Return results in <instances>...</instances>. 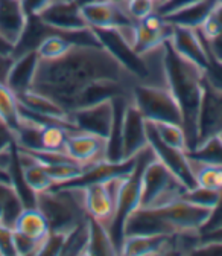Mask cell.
Segmentation results:
<instances>
[{"mask_svg": "<svg viewBox=\"0 0 222 256\" xmlns=\"http://www.w3.org/2000/svg\"><path fill=\"white\" fill-rule=\"evenodd\" d=\"M14 62V56L11 54H2L0 52V82L6 86V78L11 70V66Z\"/></svg>", "mask_w": 222, "mask_h": 256, "instance_id": "cell-39", "label": "cell"}, {"mask_svg": "<svg viewBox=\"0 0 222 256\" xmlns=\"http://www.w3.org/2000/svg\"><path fill=\"white\" fill-rule=\"evenodd\" d=\"M222 132V88L213 86L204 75L203 96L198 113V144ZM194 150V148H192Z\"/></svg>", "mask_w": 222, "mask_h": 256, "instance_id": "cell-10", "label": "cell"}, {"mask_svg": "<svg viewBox=\"0 0 222 256\" xmlns=\"http://www.w3.org/2000/svg\"><path fill=\"white\" fill-rule=\"evenodd\" d=\"M148 133H146V119L136 107L133 101L126 104L123 116V144L122 154L123 160L136 157L142 150L148 146Z\"/></svg>", "mask_w": 222, "mask_h": 256, "instance_id": "cell-15", "label": "cell"}, {"mask_svg": "<svg viewBox=\"0 0 222 256\" xmlns=\"http://www.w3.org/2000/svg\"><path fill=\"white\" fill-rule=\"evenodd\" d=\"M0 220H2V204H0Z\"/></svg>", "mask_w": 222, "mask_h": 256, "instance_id": "cell-46", "label": "cell"}, {"mask_svg": "<svg viewBox=\"0 0 222 256\" xmlns=\"http://www.w3.org/2000/svg\"><path fill=\"white\" fill-rule=\"evenodd\" d=\"M35 206L46 216L53 232L69 234L81 221L88 218L84 208L82 188L55 186L37 194Z\"/></svg>", "mask_w": 222, "mask_h": 256, "instance_id": "cell-4", "label": "cell"}, {"mask_svg": "<svg viewBox=\"0 0 222 256\" xmlns=\"http://www.w3.org/2000/svg\"><path fill=\"white\" fill-rule=\"evenodd\" d=\"M75 2L82 8L87 5H93V4H99V2H107V0H75Z\"/></svg>", "mask_w": 222, "mask_h": 256, "instance_id": "cell-44", "label": "cell"}, {"mask_svg": "<svg viewBox=\"0 0 222 256\" xmlns=\"http://www.w3.org/2000/svg\"><path fill=\"white\" fill-rule=\"evenodd\" d=\"M218 136H219V139H221V140H222V132H221V133H219V134H218Z\"/></svg>", "mask_w": 222, "mask_h": 256, "instance_id": "cell-47", "label": "cell"}, {"mask_svg": "<svg viewBox=\"0 0 222 256\" xmlns=\"http://www.w3.org/2000/svg\"><path fill=\"white\" fill-rule=\"evenodd\" d=\"M165 2H168V0H158V2H157V6H158V5H162V4H165Z\"/></svg>", "mask_w": 222, "mask_h": 256, "instance_id": "cell-45", "label": "cell"}, {"mask_svg": "<svg viewBox=\"0 0 222 256\" xmlns=\"http://www.w3.org/2000/svg\"><path fill=\"white\" fill-rule=\"evenodd\" d=\"M0 120L6 124L12 133L17 132L21 120L20 107L15 94L2 82H0Z\"/></svg>", "mask_w": 222, "mask_h": 256, "instance_id": "cell-25", "label": "cell"}, {"mask_svg": "<svg viewBox=\"0 0 222 256\" xmlns=\"http://www.w3.org/2000/svg\"><path fill=\"white\" fill-rule=\"evenodd\" d=\"M126 174L116 176L104 182H96L82 188L84 194V208L90 218L102 222L110 228L116 212V200L119 194V188Z\"/></svg>", "mask_w": 222, "mask_h": 256, "instance_id": "cell-8", "label": "cell"}, {"mask_svg": "<svg viewBox=\"0 0 222 256\" xmlns=\"http://www.w3.org/2000/svg\"><path fill=\"white\" fill-rule=\"evenodd\" d=\"M70 130L61 125H43L41 128V151H56L64 152L66 139Z\"/></svg>", "mask_w": 222, "mask_h": 256, "instance_id": "cell-29", "label": "cell"}, {"mask_svg": "<svg viewBox=\"0 0 222 256\" xmlns=\"http://www.w3.org/2000/svg\"><path fill=\"white\" fill-rule=\"evenodd\" d=\"M15 140H14V133L11 132V128L3 124L2 120H0V151H2L3 148L12 145Z\"/></svg>", "mask_w": 222, "mask_h": 256, "instance_id": "cell-40", "label": "cell"}, {"mask_svg": "<svg viewBox=\"0 0 222 256\" xmlns=\"http://www.w3.org/2000/svg\"><path fill=\"white\" fill-rule=\"evenodd\" d=\"M187 156L190 160L207 165H222V140L219 136H213L201 144H198L194 150H189Z\"/></svg>", "mask_w": 222, "mask_h": 256, "instance_id": "cell-24", "label": "cell"}, {"mask_svg": "<svg viewBox=\"0 0 222 256\" xmlns=\"http://www.w3.org/2000/svg\"><path fill=\"white\" fill-rule=\"evenodd\" d=\"M200 240H201V242H222V226L215 230L201 234Z\"/></svg>", "mask_w": 222, "mask_h": 256, "instance_id": "cell-41", "label": "cell"}, {"mask_svg": "<svg viewBox=\"0 0 222 256\" xmlns=\"http://www.w3.org/2000/svg\"><path fill=\"white\" fill-rule=\"evenodd\" d=\"M165 70L168 88L181 112L189 151L195 148L198 142V113L203 96L204 70L175 52L169 40L165 42Z\"/></svg>", "mask_w": 222, "mask_h": 256, "instance_id": "cell-2", "label": "cell"}, {"mask_svg": "<svg viewBox=\"0 0 222 256\" xmlns=\"http://www.w3.org/2000/svg\"><path fill=\"white\" fill-rule=\"evenodd\" d=\"M200 32V30H198ZM201 34V32H200ZM201 37H203V40H204V44H206V48L209 49V52L216 58V60H219L221 62H222V32L219 36H216V37H213V38H210V40H207L203 34H201Z\"/></svg>", "mask_w": 222, "mask_h": 256, "instance_id": "cell-38", "label": "cell"}, {"mask_svg": "<svg viewBox=\"0 0 222 256\" xmlns=\"http://www.w3.org/2000/svg\"><path fill=\"white\" fill-rule=\"evenodd\" d=\"M131 101L146 120L172 122L183 126L180 107L168 87L137 82L131 90Z\"/></svg>", "mask_w": 222, "mask_h": 256, "instance_id": "cell-7", "label": "cell"}, {"mask_svg": "<svg viewBox=\"0 0 222 256\" xmlns=\"http://www.w3.org/2000/svg\"><path fill=\"white\" fill-rule=\"evenodd\" d=\"M187 188L157 157L143 171L140 208H158L181 198Z\"/></svg>", "mask_w": 222, "mask_h": 256, "instance_id": "cell-6", "label": "cell"}, {"mask_svg": "<svg viewBox=\"0 0 222 256\" xmlns=\"http://www.w3.org/2000/svg\"><path fill=\"white\" fill-rule=\"evenodd\" d=\"M221 226H222V197L218 202V204L210 210V215H209L206 224L201 228L200 235L206 234V232H210V230H215V229H218Z\"/></svg>", "mask_w": 222, "mask_h": 256, "instance_id": "cell-35", "label": "cell"}, {"mask_svg": "<svg viewBox=\"0 0 222 256\" xmlns=\"http://www.w3.org/2000/svg\"><path fill=\"white\" fill-rule=\"evenodd\" d=\"M160 253H175V234L125 236L120 247V254H160Z\"/></svg>", "mask_w": 222, "mask_h": 256, "instance_id": "cell-18", "label": "cell"}, {"mask_svg": "<svg viewBox=\"0 0 222 256\" xmlns=\"http://www.w3.org/2000/svg\"><path fill=\"white\" fill-rule=\"evenodd\" d=\"M113 116H114L113 100L102 101V102L93 104L84 108H78L69 113V119L76 126V130L85 132L90 134H96L104 139H107L110 133Z\"/></svg>", "mask_w": 222, "mask_h": 256, "instance_id": "cell-13", "label": "cell"}, {"mask_svg": "<svg viewBox=\"0 0 222 256\" xmlns=\"http://www.w3.org/2000/svg\"><path fill=\"white\" fill-rule=\"evenodd\" d=\"M210 17L216 22V24L219 26V29L222 32V0H218V4L215 5V8L210 12Z\"/></svg>", "mask_w": 222, "mask_h": 256, "instance_id": "cell-42", "label": "cell"}, {"mask_svg": "<svg viewBox=\"0 0 222 256\" xmlns=\"http://www.w3.org/2000/svg\"><path fill=\"white\" fill-rule=\"evenodd\" d=\"M98 81L137 84V80L105 48L76 44L59 58L38 60L30 90L52 100L66 113H72L84 90Z\"/></svg>", "mask_w": 222, "mask_h": 256, "instance_id": "cell-1", "label": "cell"}, {"mask_svg": "<svg viewBox=\"0 0 222 256\" xmlns=\"http://www.w3.org/2000/svg\"><path fill=\"white\" fill-rule=\"evenodd\" d=\"M102 48H105L120 66L137 82L168 87L165 70V43L148 52L139 54L133 44L114 28H91Z\"/></svg>", "mask_w": 222, "mask_h": 256, "instance_id": "cell-3", "label": "cell"}, {"mask_svg": "<svg viewBox=\"0 0 222 256\" xmlns=\"http://www.w3.org/2000/svg\"><path fill=\"white\" fill-rule=\"evenodd\" d=\"M195 2H200V0H168V2L162 4V5H158L157 6V12L160 14V16H166V14H171V12H175L184 6H189V5H192Z\"/></svg>", "mask_w": 222, "mask_h": 256, "instance_id": "cell-37", "label": "cell"}, {"mask_svg": "<svg viewBox=\"0 0 222 256\" xmlns=\"http://www.w3.org/2000/svg\"><path fill=\"white\" fill-rule=\"evenodd\" d=\"M14 247L15 254H38L41 242L14 230Z\"/></svg>", "mask_w": 222, "mask_h": 256, "instance_id": "cell-33", "label": "cell"}, {"mask_svg": "<svg viewBox=\"0 0 222 256\" xmlns=\"http://www.w3.org/2000/svg\"><path fill=\"white\" fill-rule=\"evenodd\" d=\"M125 8L133 20L139 22L157 10V0H125Z\"/></svg>", "mask_w": 222, "mask_h": 256, "instance_id": "cell-31", "label": "cell"}, {"mask_svg": "<svg viewBox=\"0 0 222 256\" xmlns=\"http://www.w3.org/2000/svg\"><path fill=\"white\" fill-rule=\"evenodd\" d=\"M197 183L222 192V165H207L190 160Z\"/></svg>", "mask_w": 222, "mask_h": 256, "instance_id": "cell-27", "label": "cell"}, {"mask_svg": "<svg viewBox=\"0 0 222 256\" xmlns=\"http://www.w3.org/2000/svg\"><path fill=\"white\" fill-rule=\"evenodd\" d=\"M221 197H222V192L210 189V188H206V186H201V184H197L195 188L186 189L183 192V196H181L183 200L192 203L195 206L209 209V210H212L218 204Z\"/></svg>", "mask_w": 222, "mask_h": 256, "instance_id": "cell-28", "label": "cell"}, {"mask_svg": "<svg viewBox=\"0 0 222 256\" xmlns=\"http://www.w3.org/2000/svg\"><path fill=\"white\" fill-rule=\"evenodd\" d=\"M14 230L32 238L35 241L43 242V240L50 232V228H49L46 216L35 206V208H24L21 210V214L18 215L14 224Z\"/></svg>", "mask_w": 222, "mask_h": 256, "instance_id": "cell-22", "label": "cell"}, {"mask_svg": "<svg viewBox=\"0 0 222 256\" xmlns=\"http://www.w3.org/2000/svg\"><path fill=\"white\" fill-rule=\"evenodd\" d=\"M146 133H148V144L152 148L158 162H162L187 189L195 188L198 183H197L192 165H190L187 151L171 146L166 142H163L149 120H146Z\"/></svg>", "mask_w": 222, "mask_h": 256, "instance_id": "cell-9", "label": "cell"}, {"mask_svg": "<svg viewBox=\"0 0 222 256\" xmlns=\"http://www.w3.org/2000/svg\"><path fill=\"white\" fill-rule=\"evenodd\" d=\"M20 2L26 16L32 17V16H40L53 0H20Z\"/></svg>", "mask_w": 222, "mask_h": 256, "instance_id": "cell-36", "label": "cell"}, {"mask_svg": "<svg viewBox=\"0 0 222 256\" xmlns=\"http://www.w3.org/2000/svg\"><path fill=\"white\" fill-rule=\"evenodd\" d=\"M88 224H90V236H88L85 254H98V256L119 254L104 224L90 216H88Z\"/></svg>", "mask_w": 222, "mask_h": 256, "instance_id": "cell-23", "label": "cell"}, {"mask_svg": "<svg viewBox=\"0 0 222 256\" xmlns=\"http://www.w3.org/2000/svg\"><path fill=\"white\" fill-rule=\"evenodd\" d=\"M12 50H14V44H11L2 34H0V52L12 55Z\"/></svg>", "mask_w": 222, "mask_h": 256, "instance_id": "cell-43", "label": "cell"}, {"mask_svg": "<svg viewBox=\"0 0 222 256\" xmlns=\"http://www.w3.org/2000/svg\"><path fill=\"white\" fill-rule=\"evenodd\" d=\"M27 16L20 0H0V34L15 46L26 26Z\"/></svg>", "mask_w": 222, "mask_h": 256, "instance_id": "cell-20", "label": "cell"}, {"mask_svg": "<svg viewBox=\"0 0 222 256\" xmlns=\"http://www.w3.org/2000/svg\"><path fill=\"white\" fill-rule=\"evenodd\" d=\"M46 24L61 30H76L90 28L75 0H55L40 16Z\"/></svg>", "mask_w": 222, "mask_h": 256, "instance_id": "cell-16", "label": "cell"}, {"mask_svg": "<svg viewBox=\"0 0 222 256\" xmlns=\"http://www.w3.org/2000/svg\"><path fill=\"white\" fill-rule=\"evenodd\" d=\"M216 4H218V0H200V2L184 6L175 12L163 16V18L174 26L198 29L206 22V18L210 16V12Z\"/></svg>", "mask_w": 222, "mask_h": 256, "instance_id": "cell-21", "label": "cell"}, {"mask_svg": "<svg viewBox=\"0 0 222 256\" xmlns=\"http://www.w3.org/2000/svg\"><path fill=\"white\" fill-rule=\"evenodd\" d=\"M88 236H90V224L87 218L81 221L75 229H72L66 235L64 247H62L61 254H85Z\"/></svg>", "mask_w": 222, "mask_h": 256, "instance_id": "cell-26", "label": "cell"}, {"mask_svg": "<svg viewBox=\"0 0 222 256\" xmlns=\"http://www.w3.org/2000/svg\"><path fill=\"white\" fill-rule=\"evenodd\" d=\"M38 54L37 50L26 52L18 56H14V62L6 78V87L17 96L24 93L32 87L35 70L38 66Z\"/></svg>", "mask_w": 222, "mask_h": 256, "instance_id": "cell-19", "label": "cell"}, {"mask_svg": "<svg viewBox=\"0 0 222 256\" xmlns=\"http://www.w3.org/2000/svg\"><path fill=\"white\" fill-rule=\"evenodd\" d=\"M105 145L107 139L76 130L67 134L64 152L76 164L90 168L105 162Z\"/></svg>", "mask_w": 222, "mask_h": 256, "instance_id": "cell-12", "label": "cell"}, {"mask_svg": "<svg viewBox=\"0 0 222 256\" xmlns=\"http://www.w3.org/2000/svg\"><path fill=\"white\" fill-rule=\"evenodd\" d=\"M157 209L168 222L172 234L200 232L210 215L209 209L195 206L183 198H178L165 206H158Z\"/></svg>", "mask_w": 222, "mask_h": 256, "instance_id": "cell-11", "label": "cell"}, {"mask_svg": "<svg viewBox=\"0 0 222 256\" xmlns=\"http://www.w3.org/2000/svg\"><path fill=\"white\" fill-rule=\"evenodd\" d=\"M66 235L67 234H61V232L50 230L47 234V236L43 240L38 254H61L62 247H64Z\"/></svg>", "mask_w": 222, "mask_h": 256, "instance_id": "cell-32", "label": "cell"}, {"mask_svg": "<svg viewBox=\"0 0 222 256\" xmlns=\"http://www.w3.org/2000/svg\"><path fill=\"white\" fill-rule=\"evenodd\" d=\"M154 158H155V154H154L152 148L148 145L145 150H142L136 156V162H134L133 170L123 177V180L120 183L117 200H116L114 218H113L110 228H108V234H110L119 254H120V247L123 242L125 221L131 215V212H134L137 208H140L143 171L148 166V164L152 162Z\"/></svg>", "mask_w": 222, "mask_h": 256, "instance_id": "cell-5", "label": "cell"}, {"mask_svg": "<svg viewBox=\"0 0 222 256\" xmlns=\"http://www.w3.org/2000/svg\"><path fill=\"white\" fill-rule=\"evenodd\" d=\"M82 16L90 28H114L122 29L126 26H133L137 22L128 14L123 2H114V0H107V2L93 4L81 8Z\"/></svg>", "mask_w": 222, "mask_h": 256, "instance_id": "cell-14", "label": "cell"}, {"mask_svg": "<svg viewBox=\"0 0 222 256\" xmlns=\"http://www.w3.org/2000/svg\"><path fill=\"white\" fill-rule=\"evenodd\" d=\"M157 2H158V0H157Z\"/></svg>", "mask_w": 222, "mask_h": 256, "instance_id": "cell-48", "label": "cell"}, {"mask_svg": "<svg viewBox=\"0 0 222 256\" xmlns=\"http://www.w3.org/2000/svg\"><path fill=\"white\" fill-rule=\"evenodd\" d=\"M151 124L154 125L157 134L160 136V139L163 142H166L171 146L187 151L186 134H184V130L180 124H172V122H151Z\"/></svg>", "mask_w": 222, "mask_h": 256, "instance_id": "cell-30", "label": "cell"}, {"mask_svg": "<svg viewBox=\"0 0 222 256\" xmlns=\"http://www.w3.org/2000/svg\"><path fill=\"white\" fill-rule=\"evenodd\" d=\"M0 254H3V256L15 254L14 229L5 226V224H0Z\"/></svg>", "mask_w": 222, "mask_h": 256, "instance_id": "cell-34", "label": "cell"}, {"mask_svg": "<svg viewBox=\"0 0 222 256\" xmlns=\"http://www.w3.org/2000/svg\"><path fill=\"white\" fill-rule=\"evenodd\" d=\"M175 52H178L183 58L192 61L203 70L207 69V52L203 42V37L198 29H190L184 26H174L172 36L169 38Z\"/></svg>", "mask_w": 222, "mask_h": 256, "instance_id": "cell-17", "label": "cell"}]
</instances>
